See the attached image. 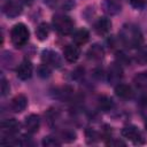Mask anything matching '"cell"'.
Here are the masks:
<instances>
[{
	"instance_id": "11",
	"label": "cell",
	"mask_w": 147,
	"mask_h": 147,
	"mask_svg": "<svg viewBox=\"0 0 147 147\" xmlns=\"http://www.w3.org/2000/svg\"><path fill=\"white\" fill-rule=\"evenodd\" d=\"M63 55H64V59H65L67 62L75 63L79 59L80 51H79V48L76 44L75 45H67L63 49Z\"/></svg>"
},
{
	"instance_id": "29",
	"label": "cell",
	"mask_w": 147,
	"mask_h": 147,
	"mask_svg": "<svg viewBox=\"0 0 147 147\" xmlns=\"http://www.w3.org/2000/svg\"><path fill=\"white\" fill-rule=\"evenodd\" d=\"M106 144L108 146H125V142H123L121 140H117V139H111V140H109Z\"/></svg>"
},
{
	"instance_id": "3",
	"label": "cell",
	"mask_w": 147,
	"mask_h": 147,
	"mask_svg": "<svg viewBox=\"0 0 147 147\" xmlns=\"http://www.w3.org/2000/svg\"><path fill=\"white\" fill-rule=\"evenodd\" d=\"M53 28L63 36L70 34L74 31V21L64 14H55L52 18Z\"/></svg>"
},
{
	"instance_id": "12",
	"label": "cell",
	"mask_w": 147,
	"mask_h": 147,
	"mask_svg": "<svg viewBox=\"0 0 147 147\" xmlns=\"http://www.w3.org/2000/svg\"><path fill=\"white\" fill-rule=\"evenodd\" d=\"M111 29V22L108 17H100L94 24V30L100 36H106Z\"/></svg>"
},
{
	"instance_id": "10",
	"label": "cell",
	"mask_w": 147,
	"mask_h": 147,
	"mask_svg": "<svg viewBox=\"0 0 147 147\" xmlns=\"http://www.w3.org/2000/svg\"><path fill=\"white\" fill-rule=\"evenodd\" d=\"M24 126L29 133L38 132V130L40 127V117L36 114H30L24 119Z\"/></svg>"
},
{
	"instance_id": "6",
	"label": "cell",
	"mask_w": 147,
	"mask_h": 147,
	"mask_svg": "<svg viewBox=\"0 0 147 147\" xmlns=\"http://www.w3.org/2000/svg\"><path fill=\"white\" fill-rule=\"evenodd\" d=\"M20 127H21V124L15 118L5 119L1 122V132L3 136L9 137V138L16 134L20 131Z\"/></svg>"
},
{
	"instance_id": "8",
	"label": "cell",
	"mask_w": 147,
	"mask_h": 147,
	"mask_svg": "<svg viewBox=\"0 0 147 147\" xmlns=\"http://www.w3.org/2000/svg\"><path fill=\"white\" fill-rule=\"evenodd\" d=\"M123 76V70H122V67L119 63H113L110 64L109 69H108V72H107V78H108V82L109 84H118L121 78Z\"/></svg>"
},
{
	"instance_id": "27",
	"label": "cell",
	"mask_w": 147,
	"mask_h": 147,
	"mask_svg": "<svg viewBox=\"0 0 147 147\" xmlns=\"http://www.w3.org/2000/svg\"><path fill=\"white\" fill-rule=\"evenodd\" d=\"M8 92H9V84L7 83L6 78L2 76V77H1V94L5 96Z\"/></svg>"
},
{
	"instance_id": "9",
	"label": "cell",
	"mask_w": 147,
	"mask_h": 147,
	"mask_svg": "<svg viewBox=\"0 0 147 147\" xmlns=\"http://www.w3.org/2000/svg\"><path fill=\"white\" fill-rule=\"evenodd\" d=\"M3 13L10 17H17L18 15H21L22 13V7H21V2L20 1H14V0H9L5 3L3 6Z\"/></svg>"
},
{
	"instance_id": "7",
	"label": "cell",
	"mask_w": 147,
	"mask_h": 147,
	"mask_svg": "<svg viewBox=\"0 0 147 147\" xmlns=\"http://www.w3.org/2000/svg\"><path fill=\"white\" fill-rule=\"evenodd\" d=\"M33 72V67L32 63L28 60H24L20 63V65L16 69V76L21 79V80H28L29 78H31Z\"/></svg>"
},
{
	"instance_id": "1",
	"label": "cell",
	"mask_w": 147,
	"mask_h": 147,
	"mask_svg": "<svg viewBox=\"0 0 147 147\" xmlns=\"http://www.w3.org/2000/svg\"><path fill=\"white\" fill-rule=\"evenodd\" d=\"M119 39L129 48H139L142 44V33L134 24H124L119 31Z\"/></svg>"
},
{
	"instance_id": "13",
	"label": "cell",
	"mask_w": 147,
	"mask_h": 147,
	"mask_svg": "<svg viewBox=\"0 0 147 147\" xmlns=\"http://www.w3.org/2000/svg\"><path fill=\"white\" fill-rule=\"evenodd\" d=\"M26 106H28V98L24 94H18L14 96L10 102V108L14 113H22L23 110H25Z\"/></svg>"
},
{
	"instance_id": "30",
	"label": "cell",
	"mask_w": 147,
	"mask_h": 147,
	"mask_svg": "<svg viewBox=\"0 0 147 147\" xmlns=\"http://www.w3.org/2000/svg\"><path fill=\"white\" fill-rule=\"evenodd\" d=\"M21 3H24V5H31L32 3V0H18Z\"/></svg>"
},
{
	"instance_id": "20",
	"label": "cell",
	"mask_w": 147,
	"mask_h": 147,
	"mask_svg": "<svg viewBox=\"0 0 147 147\" xmlns=\"http://www.w3.org/2000/svg\"><path fill=\"white\" fill-rule=\"evenodd\" d=\"M134 60L139 65L147 64V46H140L134 55Z\"/></svg>"
},
{
	"instance_id": "23",
	"label": "cell",
	"mask_w": 147,
	"mask_h": 147,
	"mask_svg": "<svg viewBox=\"0 0 147 147\" xmlns=\"http://www.w3.org/2000/svg\"><path fill=\"white\" fill-rule=\"evenodd\" d=\"M41 145L44 147H57V146H61V141L57 139V138H54V137H45L41 141Z\"/></svg>"
},
{
	"instance_id": "22",
	"label": "cell",
	"mask_w": 147,
	"mask_h": 147,
	"mask_svg": "<svg viewBox=\"0 0 147 147\" xmlns=\"http://www.w3.org/2000/svg\"><path fill=\"white\" fill-rule=\"evenodd\" d=\"M76 132L71 129H64L63 131H61V138L64 142H72L76 140Z\"/></svg>"
},
{
	"instance_id": "26",
	"label": "cell",
	"mask_w": 147,
	"mask_h": 147,
	"mask_svg": "<svg viewBox=\"0 0 147 147\" xmlns=\"http://www.w3.org/2000/svg\"><path fill=\"white\" fill-rule=\"evenodd\" d=\"M130 3L136 9H144L147 5V0H130Z\"/></svg>"
},
{
	"instance_id": "4",
	"label": "cell",
	"mask_w": 147,
	"mask_h": 147,
	"mask_svg": "<svg viewBox=\"0 0 147 147\" xmlns=\"http://www.w3.org/2000/svg\"><path fill=\"white\" fill-rule=\"evenodd\" d=\"M122 136L130 141H132L134 145H144L146 142V139L144 138L141 131L134 126V125H126L122 129Z\"/></svg>"
},
{
	"instance_id": "18",
	"label": "cell",
	"mask_w": 147,
	"mask_h": 147,
	"mask_svg": "<svg viewBox=\"0 0 147 147\" xmlns=\"http://www.w3.org/2000/svg\"><path fill=\"white\" fill-rule=\"evenodd\" d=\"M134 86L141 91V92H147V72H139L134 76L133 78Z\"/></svg>"
},
{
	"instance_id": "24",
	"label": "cell",
	"mask_w": 147,
	"mask_h": 147,
	"mask_svg": "<svg viewBox=\"0 0 147 147\" xmlns=\"http://www.w3.org/2000/svg\"><path fill=\"white\" fill-rule=\"evenodd\" d=\"M85 134H86V141H87V144H95L98 141V139H99L98 132L94 131L93 129H87L86 132H85Z\"/></svg>"
},
{
	"instance_id": "16",
	"label": "cell",
	"mask_w": 147,
	"mask_h": 147,
	"mask_svg": "<svg viewBox=\"0 0 147 147\" xmlns=\"http://www.w3.org/2000/svg\"><path fill=\"white\" fill-rule=\"evenodd\" d=\"M103 55H105V51H103V48H102L100 45H98V44L92 45V46L88 48V51H87V57H88L90 60H93V61H99V60H101V59L103 57Z\"/></svg>"
},
{
	"instance_id": "19",
	"label": "cell",
	"mask_w": 147,
	"mask_h": 147,
	"mask_svg": "<svg viewBox=\"0 0 147 147\" xmlns=\"http://www.w3.org/2000/svg\"><path fill=\"white\" fill-rule=\"evenodd\" d=\"M36 36L40 41H44L49 36V26L47 23H40L36 29Z\"/></svg>"
},
{
	"instance_id": "2",
	"label": "cell",
	"mask_w": 147,
	"mask_h": 147,
	"mask_svg": "<svg viewBox=\"0 0 147 147\" xmlns=\"http://www.w3.org/2000/svg\"><path fill=\"white\" fill-rule=\"evenodd\" d=\"M30 37V32L29 29L26 28L25 24L23 23H17L13 26L11 31H10V40L13 42V45L16 48H21L23 47Z\"/></svg>"
},
{
	"instance_id": "25",
	"label": "cell",
	"mask_w": 147,
	"mask_h": 147,
	"mask_svg": "<svg viewBox=\"0 0 147 147\" xmlns=\"http://www.w3.org/2000/svg\"><path fill=\"white\" fill-rule=\"evenodd\" d=\"M38 75L42 78H48L51 76V69H49V65L47 64H41L39 68H38Z\"/></svg>"
},
{
	"instance_id": "17",
	"label": "cell",
	"mask_w": 147,
	"mask_h": 147,
	"mask_svg": "<svg viewBox=\"0 0 147 147\" xmlns=\"http://www.w3.org/2000/svg\"><path fill=\"white\" fill-rule=\"evenodd\" d=\"M88 39H90V33L86 29H79L72 34V40L77 46L86 44Z\"/></svg>"
},
{
	"instance_id": "15",
	"label": "cell",
	"mask_w": 147,
	"mask_h": 147,
	"mask_svg": "<svg viewBox=\"0 0 147 147\" xmlns=\"http://www.w3.org/2000/svg\"><path fill=\"white\" fill-rule=\"evenodd\" d=\"M102 8L108 15H115L121 10V5L117 0H103Z\"/></svg>"
},
{
	"instance_id": "21",
	"label": "cell",
	"mask_w": 147,
	"mask_h": 147,
	"mask_svg": "<svg viewBox=\"0 0 147 147\" xmlns=\"http://www.w3.org/2000/svg\"><path fill=\"white\" fill-rule=\"evenodd\" d=\"M98 103H99V108L103 111H108L114 107V101L108 96H101Z\"/></svg>"
},
{
	"instance_id": "5",
	"label": "cell",
	"mask_w": 147,
	"mask_h": 147,
	"mask_svg": "<svg viewBox=\"0 0 147 147\" xmlns=\"http://www.w3.org/2000/svg\"><path fill=\"white\" fill-rule=\"evenodd\" d=\"M41 61L42 63L53 68H60L62 65L61 56L55 51H52V49H44L41 52Z\"/></svg>"
},
{
	"instance_id": "28",
	"label": "cell",
	"mask_w": 147,
	"mask_h": 147,
	"mask_svg": "<svg viewBox=\"0 0 147 147\" xmlns=\"http://www.w3.org/2000/svg\"><path fill=\"white\" fill-rule=\"evenodd\" d=\"M117 59H118V62H117V63H119V64L129 63V62H130V59H129L124 53H122V52H119V53L117 54Z\"/></svg>"
},
{
	"instance_id": "31",
	"label": "cell",
	"mask_w": 147,
	"mask_h": 147,
	"mask_svg": "<svg viewBox=\"0 0 147 147\" xmlns=\"http://www.w3.org/2000/svg\"><path fill=\"white\" fill-rule=\"evenodd\" d=\"M145 127H146V130H147V121H146V123H145Z\"/></svg>"
},
{
	"instance_id": "14",
	"label": "cell",
	"mask_w": 147,
	"mask_h": 147,
	"mask_svg": "<svg viewBox=\"0 0 147 147\" xmlns=\"http://www.w3.org/2000/svg\"><path fill=\"white\" fill-rule=\"evenodd\" d=\"M115 94L122 99H131L133 96V91H132L131 86H129L126 84L118 83L115 86Z\"/></svg>"
}]
</instances>
